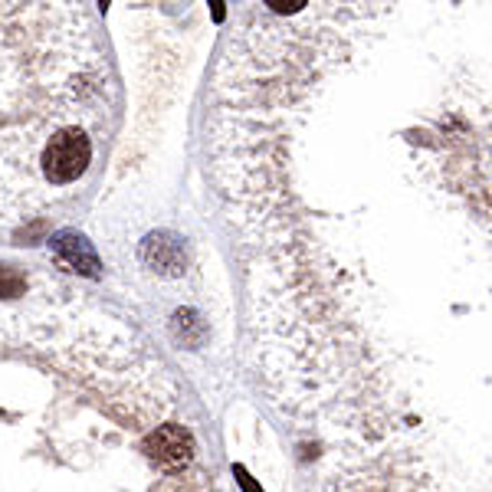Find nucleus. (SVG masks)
Instances as JSON below:
<instances>
[{
  "label": "nucleus",
  "instance_id": "4",
  "mask_svg": "<svg viewBox=\"0 0 492 492\" xmlns=\"http://www.w3.org/2000/svg\"><path fill=\"white\" fill-rule=\"evenodd\" d=\"M23 289H27L23 272L13 266H0V296H21Z\"/></svg>",
  "mask_w": 492,
  "mask_h": 492
},
{
  "label": "nucleus",
  "instance_id": "2",
  "mask_svg": "<svg viewBox=\"0 0 492 492\" xmlns=\"http://www.w3.org/2000/svg\"><path fill=\"white\" fill-rule=\"evenodd\" d=\"M145 450L151 453V460H158L164 470H178V466H188L194 460V437L188 427H178V423H168V427H158L151 433Z\"/></svg>",
  "mask_w": 492,
  "mask_h": 492
},
{
  "label": "nucleus",
  "instance_id": "1",
  "mask_svg": "<svg viewBox=\"0 0 492 492\" xmlns=\"http://www.w3.org/2000/svg\"><path fill=\"white\" fill-rule=\"evenodd\" d=\"M92 161V138L82 129H60L53 131L46 145H43L40 164L43 174L53 188H66V184L79 181V174L89 168Z\"/></svg>",
  "mask_w": 492,
  "mask_h": 492
},
{
  "label": "nucleus",
  "instance_id": "3",
  "mask_svg": "<svg viewBox=\"0 0 492 492\" xmlns=\"http://www.w3.org/2000/svg\"><path fill=\"white\" fill-rule=\"evenodd\" d=\"M50 246H53V253L60 256L63 266H70V270H82V272H89V276L99 272V260H96L92 246L82 240V237H76V233H60Z\"/></svg>",
  "mask_w": 492,
  "mask_h": 492
}]
</instances>
